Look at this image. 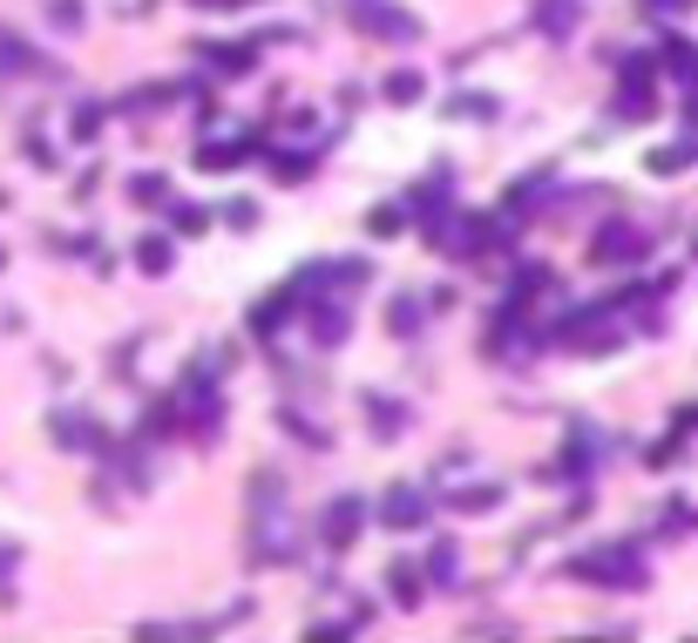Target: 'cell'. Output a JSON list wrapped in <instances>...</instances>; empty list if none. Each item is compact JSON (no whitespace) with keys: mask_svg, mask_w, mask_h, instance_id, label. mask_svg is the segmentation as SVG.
<instances>
[{"mask_svg":"<svg viewBox=\"0 0 698 643\" xmlns=\"http://www.w3.org/2000/svg\"><path fill=\"white\" fill-rule=\"evenodd\" d=\"M380 515H386V529H420V521H428V495H420V488H394L380 501Z\"/></svg>","mask_w":698,"mask_h":643,"instance_id":"obj_4","label":"cell"},{"mask_svg":"<svg viewBox=\"0 0 698 643\" xmlns=\"http://www.w3.org/2000/svg\"><path fill=\"white\" fill-rule=\"evenodd\" d=\"M407 427V407H394V399H373V433H386V440H394Z\"/></svg>","mask_w":698,"mask_h":643,"instance_id":"obj_14","label":"cell"},{"mask_svg":"<svg viewBox=\"0 0 698 643\" xmlns=\"http://www.w3.org/2000/svg\"><path fill=\"white\" fill-rule=\"evenodd\" d=\"M386 589H394L401 610H414V602H420V569H414V562H394V569H386Z\"/></svg>","mask_w":698,"mask_h":643,"instance_id":"obj_7","label":"cell"},{"mask_svg":"<svg viewBox=\"0 0 698 643\" xmlns=\"http://www.w3.org/2000/svg\"><path fill=\"white\" fill-rule=\"evenodd\" d=\"M245 156H251L245 143H224V149H217V143H204V149H198V170H238Z\"/></svg>","mask_w":698,"mask_h":643,"instance_id":"obj_11","label":"cell"},{"mask_svg":"<svg viewBox=\"0 0 698 643\" xmlns=\"http://www.w3.org/2000/svg\"><path fill=\"white\" fill-rule=\"evenodd\" d=\"M55 440H61V448H89L95 433H89V420H75V414H61V420H55Z\"/></svg>","mask_w":698,"mask_h":643,"instance_id":"obj_16","label":"cell"},{"mask_svg":"<svg viewBox=\"0 0 698 643\" xmlns=\"http://www.w3.org/2000/svg\"><path fill=\"white\" fill-rule=\"evenodd\" d=\"M495 501H502L495 481H482V488H454V495H448V508H454V515H482V508H495Z\"/></svg>","mask_w":698,"mask_h":643,"instance_id":"obj_8","label":"cell"},{"mask_svg":"<svg viewBox=\"0 0 698 643\" xmlns=\"http://www.w3.org/2000/svg\"><path fill=\"white\" fill-rule=\"evenodd\" d=\"M644 89H651V68L631 61V68H624V95H617V115H651V95H644Z\"/></svg>","mask_w":698,"mask_h":643,"instance_id":"obj_6","label":"cell"},{"mask_svg":"<svg viewBox=\"0 0 698 643\" xmlns=\"http://www.w3.org/2000/svg\"><path fill=\"white\" fill-rule=\"evenodd\" d=\"M386 326H394L401 339H414V332H420V305H414V298H394V312H386Z\"/></svg>","mask_w":698,"mask_h":643,"instance_id":"obj_15","label":"cell"},{"mask_svg":"<svg viewBox=\"0 0 698 643\" xmlns=\"http://www.w3.org/2000/svg\"><path fill=\"white\" fill-rule=\"evenodd\" d=\"M367 21L386 34V42H414V34H420V27H414V14H401V8H373Z\"/></svg>","mask_w":698,"mask_h":643,"instance_id":"obj_10","label":"cell"},{"mask_svg":"<svg viewBox=\"0 0 698 643\" xmlns=\"http://www.w3.org/2000/svg\"><path fill=\"white\" fill-rule=\"evenodd\" d=\"M346 332H353V312H346L339 298H326V305L313 312V339H319V346H339Z\"/></svg>","mask_w":698,"mask_h":643,"instance_id":"obj_5","label":"cell"},{"mask_svg":"<svg viewBox=\"0 0 698 643\" xmlns=\"http://www.w3.org/2000/svg\"><path fill=\"white\" fill-rule=\"evenodd\" d=\"M198 8H245V0H198Z\"/></svg>","mask_w":698,"mask_h":643,"instance_id":"obj_22","label":"cell"},{"mask_svg":"<svg viewBox=\"0 0 698 643\" xmlns=\"http://www.w3.org/2000/svg\"><path fill=\"white\" fill-rule=\"evenodd\" d=\"M428 569H435V583H441V589H454V583H461V576H454V569H461V549H454V542H435Z\"/></svg>","mask_w":698,"mask_h":643,"instance_id":"obj_13","label":"cell"},{"mask_svg":"<svg viewBox=\"0 0 698 643\" xmlns=\"http://www.w3.org/2000/svg\"><path fill=\"white\" fill-rule=\"evenodd\" d=\"M401 224H407V211H394V204H386V211H373V217H367V230H373V237H394Z\"/></svg>","mask_w":698,"mask_h":643,"instance_id":"obj_19","label":"cell"},{"mask_svg":"<svg viewBox=\"0 0 698 643\" xmlns=\"http://www.w3.org/2000/svg\"><path fill=\"white\" fill-rule=\"evenodd\" d=\"M130 196H136L143 211H164V204H170V177H157V170H143V177L130 183Z\"/></svg>","mask_w":698,"mask_h":643,"instance_id":"obj_9","label":"cell"},{"mask_svg":"<svg viewBox=\"0 0 698 643\" xmlns=\"http://www.w3.org/2000/svg\"><path fill=\"white\" fill-rule=\"evenodd\" d=\"M386 102H420V75H394V82H386Z\"/></svg>","mask_w":698,"mask_h":643,"instance_id":"obj_18","label":"cell"},{"mask_svg":"<svg viewBox=\"0 0 698 643\" xmlns=\"http://www.w3.org/2000/svg\"><path fill=\"white\" fill-rule=\"evenodd\" d=\"M570 576L576 583H604V589H644V562L631 549H597V555H576Z\"/></svg>","mask_w":698,"mask_h":643,"instance_id":"obj_1","label":"cell"},{"mask_svg":"<svg viewBox=\"0 0 698 643\" xmlns=\"http://www.w3.org/2000/svg\"><path fill=\"white\" fill-rule=\"evenodd\" d=\"M590 258H597V264H638V258H644V237H638L631 224H610V230H597Z\"/></svg>","mask_w":698,"mask_h":643,"instance_id":"obj_2","label":"cell"},{"mask_svg":"<svg viewBox=\"0 0 698 643\" xmlns=\"http://www.w3.org/2000/svg\"><path fill=\"white\" fill-rule=\"evenodd\" d=\"M360 501L353 495H339L333 508H326V521H319V535H326V549H353V535H360Z\"/></svg>","mask_w":698,"mask_h":643,"instance_id":"obj_3","label":"cell"},{"mask_svg":"<svg viewBox=\"0 0 698 643\" xmlns=\"http://www.w3.org/2000/svg\"><path fill=\"white\" fill-rule=\"evenodd\" d=\"M691 0H644V14H685Z\"/></svg>","mask_w":698,"mask_h":643,"instance_id":"obj_21","label":"cell"},{"mask_svg":"<svg viewBox=\"0 0 698 643\" xmlns=\"http://www.w3.org/2000/svg\"><path fill=\"white\" fill-rule=\"evenodd\" d=\"M691 163V143H678V149H651V170L657 177H672V170H685Z\"/></svg>","mask_w":698,"mask_h":643,"instance_id":"obj_17","label":"cell"},{"mask_svg":"<svg viewBox=\"0 0 698 643\" xmlns=\"http://www.w3.org/2000/svg\"><path fill=\"white\" fill-rule=\"evenodd\" d=\"M570 21H576L570 0H542V27H570Z\"/></svg>","mask_w":698,"mask_h":643,"instance_id":"obj_20","label":"cell"},{"mask_svg":"<svg viewBox=\"0 0 698 643\" xmlns=\"http://www.w3.org/2000/svg\"><path fill=\"white\" fill-rule=\"evenodd\" d=\"M170 258H177V245H170V237H143V245H136V264H143L149 278H157V271H170Z\"/></svg>","mask_w":698,"mask_h":643,"instance_id":"obj_12","label":"cell"}]
</instances>
